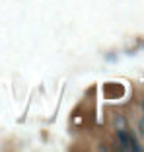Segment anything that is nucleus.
<instances>
[{
  "mask_svg": "<svg viewBox=\"0 0 144 152\" xmlns=\"http://www.w3.org/2000/svg\"><path fill=\"white\" fill-rule=\"evenodd\" d=\"M119 140H121V148L123 150H140V146L136 144L135 137L129 131H125V127L119 129Z\"/></svg>",
  "mask_w": 144,
  "mask_h": 152,
  "instance_id": "obj_1",
  "label": "nucleus"
},
{
  "mask_svg": "<svg viewBox=\"0 0 144 152\" xmlns=\"http://www.w3.org/2000/svg\"><path fill=\"white\" fill-rule=\"evenodd\" d=\"M140 125H142V127H140V129H142V133H144V121H142V123H140Z\"/></svg>",
  "mask_w": 144,
  "mask_h": 152,
  "instance_id": "obj_2",
  "label": "nucleus"
}]
</instances>
